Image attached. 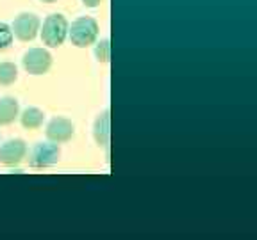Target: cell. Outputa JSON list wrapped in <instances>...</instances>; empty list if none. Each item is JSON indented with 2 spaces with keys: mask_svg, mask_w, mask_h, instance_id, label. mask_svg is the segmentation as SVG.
<instances>
[{
  "mask_svg": "<svg viewBox=\"0 0 257 240\" xmlns=\"http://www.w3.org/2000/svg\"><path fill=\"white\" fill-rule=\"evenodd\" d=\"M22 64L25 72L31 75H43L52 66V56L45 48H31L29 52H25Z\"/></svg>",
  "mask_w": 257,
  "mask_h": 240,
  "instance_id": "cell-4",
  "label": "cell"
},
{
  "mask_svg": "<svg viewBox=\"0 0 257 240\" xmlns=\"http://www.w3.org/2000/svg\"><path fill=\"white\" fill-rule=\"evenodd\" d=\"M73 132H75L73 123L68 120H64V118H54L47 124V137L56 144L70 140L73 137Z\"/></svg>",
  "mask_w": 257,
  "mask_h": 240,
  "instance_id": "cell-7",
  "label": "cell"
},
{
  "mask_svg": "<svg viewBox=\"0 0 257 240\" xmlns=\"http://www.w3.org/2000/svg\"><path fill=\"white\" fill-rule=\"evenodd\" d=\"M95 140L100 146L109 144V112L105 110L95 123Z\"/></svg>",
  "mask_w": 257,
  "mask_h": 240,
  "instance_id": "cell-10",
  "label": "cell"
},
{
  "mask_svg": "<svg viewBox=\"0 0 257 240\" xmlns=\"http://www.w3.org/2000/svg\"><path fill=\"white\" fill-rule=\"evenodd\" d=\"M68 22H66V18L63 14L47 16V20L43 24V30H41V40L50 48L59 46L68 36Z\"/></svg>",
  "mask_w": 257,
  "mask_h": 240,
  "instance_id": "cell-2",
  "label": "cell"
},
{
  "mask_svg": "<svg viewBox=\"0 0 257 240\" xmlns=\"http://www.w3.org/2000/svg\"><path fill=\"white\" fill-rule=\"evenodd\" d=\"M20 121H22V124H24L25 128H29V130H34V128H40L41 124H43L45 114H43V110H40V108L29 107V108H25V110L22 112Z\"/></svg>",
  "mask_w": 257,
  "mask_h": 240,
  "instance_id": "cell-9",
  "label": "cell"
},
{
  "mask_svg": "<svg viewBox=\"0 0 257 240\" xmlns=\"http://www.w3.org/2000/svg\"><path fill=\"white\" fill-rule=\"evenodd\" d=\"M27 155V144L22 139H9L0 146V164L16 166Z\"/></svg>",
  "mask_w": 257,
  "mask_h": 240,
  "instance_id": "cell-6",
  "label": "cell"
},
{
  "mask_svg": "<svg viewBox=\"0 0 257 240\" xmlns=\"http://www.w3.org/2000/svg\"><path fill=\"white\" fill-rule=\"evenodd\" d=\"M18 78V70L13 62H0V84L11 86Z\"/></svg>",
  "mask_w": 257,
  "mask_h": 240,
  "instance_id": "cell-11",
  "label": "cell"
},
{
  "mask_svg": "<svg viewBox=\"0 0 257 240\" xmlns=\"http://www.w3.org/2000/svg\"><path fill=\"white\" fill-rule=\"evenodd\" d=\"M43 2H48V4H50V2H56V0H43Z\"/></svg>",
  "mask_w": 257,
  "mask_h": 240,
  "instance_id": "cell-15",
  "label": "cell"
},
{
  "mask_svg": "<svg viewBox=\"0 0 257 240\" xmlns=\"http://www.w3.org/2000/svg\"><path fill=\"white\" fill-rule=\"evenodd\" d=\"M68 34L75 46L86 48L95 43L98 38V24L91 16H80L73 22L72 27H68Z\"/></svg>",
  "mask_w": 257,
  "mask_h": 240,
  "instance_id": "cell-1",
  "label": "cell"
},
{
  "mask_svg": "<svg viewBox=\"0 0 257 240\" xmlns=\"http://www.w3.org/2000/svg\"><path fill=\"white\" fill-rule=\"evenodd\" d=\"M13 28L8 24H0V50H6V48L11 46L13 43Z\"/></svg>",
  "mask_w": 257,
  "mask_h": 240,
  "instance_id": "cell-12",
  "label": "cell"
},
{
  "mask_svg": "<svg viewBox=\"0 0 257 240\" xmlns=\"http://www.w3.org/2000/svg\"><path fill=\"white\" fill-rule=\"evenodd\" d=\"M82 2H84L86 8H98L102 0H82Z\"/></svg>",
  "mask_w": 257,
  "mask_h": 240,
  "instance_id": "cell-14",
  "label": "cell"
},
{
  "mask_svg": "<svg viewBox=\"0 0 257 240\" xmlns=\"http://www.w3.org/2000/svg\"><path fill=\"white\" fill-rule=\"evenodd\" d=\"M61 158V150L56 142H38L31 152L29 156V166L31 168H50V166L57 164Z\"/></svg>",
  "mask_w": 257,
  "mask_h": 240,
  "instance_id": "cell-3",
  "label": "cell"
},
{
  "mask_svg": "<svg viewBox=\"0 0 257 240\" xmlns=\"http://www.w3.org/2000/svg\"><path fill=\"white\" fill-rule=\"evenodd\" d=\"M20 105L18 100L13 96H4L0 98V124H11L18 118Z\"/></svg>",
  "mask_w": 257,
  "mask_h": 240,
  "instance_id": "cell-8",
  "label": "cell"
},
{
  "mask_svg": "<svg viewBox=\"0 0 257 240\" xmlns=\"http://www.w3.org/2000/svg\"><path fill=\"white\" fill-rule=\"evenodd\" d=\"M40 30V18L32 12H22L13 24V34L20 41H32Z\"/></svg>",
  "mask_w": 257,
  "mask_h": 240,
  "instance_id": "cell-5",
  "label": "cell"
},
{
  "mask_svg": "<svg viewBox=\"0 0 257 240\" xmlns=\"http://www.w3.org/2000/svg\"><path fill=\"white\" fill-rule=\"evenodd\" d=\"M95 56L100 62H107L111 57V46H109V40H102L100 43L95 46Z\"/></svg>",
  "mask_w": 257,
  "mask_h": 240,
  "instance_id": "cell-13",
  "label": "cell"
}]
</instances>
